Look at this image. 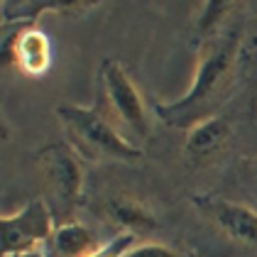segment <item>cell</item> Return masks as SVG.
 Masks as SVG:
<instances>
[{
    "label": "cell",
    "instance_id": "11",
    "mask_svg": "<svg viewBox=\"0 0 257 257\" xmlns=\"http://www.w3.org/2000/svg\"><path fill=\"white\" fill-rule=\"evenodd\" d=\"M135 245H138V235H133V233H120V235H115L110 242L100 245V250L93 252L91 257H125Z\"/></svg>",
    "mask_w": 257,
    "mask_h": 257
},
{
    "label": "cell",
    "instance_id": "15",
    "mask_svg": "<svg viewBox=\"0 0 257 257\" xmlns=\"http://www.w3.org/2000/svg\"><path fill=\"white\" fill-rule=\"evenodd\" d=\"M252 169H255V174H257V157L252 159Z\"/></svg>",
    "mask_w": 257,
    "mask_h": 257
},
{
    "label": "cell",
    "instance_id": "12",
    "mask_svg": "<svg viewBox=\"0 0 257 257\" xmlns=\"http://www.w3.org/2000/svg\"><path fill=\"white\" fill-rule=\"evenodd\" d=\"M125 257H181V255L174 247L164 245V242H140Z\"/></svg>",
    "mask_w": 257,
    "mask_h": 257
},
{
    "label": "cell",
    "instance_id": "13",
    "mask_svg": "<svg viewBox=\"0 0 257 257\" xmlns=\"http://www.w3.org/2000/svg\"><path fill=\"white\" fill-rule=\"evenodd\" d=\"M223 8H228V3H206V10H203V20H201V30H208V25L213 27L216 25V18L223 15Z\"/></svg>",
    "mask_w": 257,
    "mask_h": 257
},
{
    "label": "cell",
    "instance_id": "5",
    "mask_svg": "<svg viewBox=\"0 0 257 257\" xmlns=\"http://www.w3.org/2000/svg\"><path fill=\"white\" fill-rule=\"evenodd\" d=\"M100 86H103V100L105 105L118 115L130 130L147 138L150 135V118L147 105L140 96L138 86L127 76V71L120 66V61L105 59L100 66Z\"/></svg>",
    "mask_w": 257,
    "mask_h": 257
},
{
    "label": "cell",
    "instance_id": "14",
    "mask_svg": "<svg viewBox=\"0 0 257 257\" xmlns=\"http://www.w3.org/2000/svg\"><path fill=\"white\" fill-rule=\"evenodd\" d=\"M20 257H47V255H44V252H37V250H35V252H27V255H20Z\"/></svg>",
    "mask_w": 257,
    "mask_h": 257
},
{
    "label": "cell",
    "instance_id": "8",
    "mask_svg": "<svg viewBox=\"0 0 257 257\" xmlns=\"http://www.w3.org/2000/svg\"><path fill=\"white\" fill-rule=\"evenodd\" d=\"M230 138V122L223 115H206L196 120L184 140V150L186 155L194 159H206L216 155L218 150L228 142Z\"/></svg>",
    "mask_w": 257,
    "mask_h": 257
},
{
    "label": "cell",
    "instance_id": "2",
    "mask_svg": "<svg viewBox=\"0 0 257 257\" xmlns=\"http://www.w3.org/2000/svg\"><path fill=\"white\" fill-rule=\"evenodd\" d=\"M57 118L66 127L74 147L88 157H115L125 162H135L142 157V150L122 138L115 127V122L108 118L100 108H86L74 103H59Z\"/></svg>",
    "mask_w": 257,
    "mask_h": 257
},
{
    "label": "cell",
    "instance_id": "1",
    "mask_svg": "<svg viewBox=\"0 0 257 257\" xmlns=\"http://www.w3.org/2000/svg\"><path fill=\"white\" fill-rule=\"evenodd\" d=\"M237 47H240L237 32L216 35L213 40L206 42L201 47V54H198L191 88L172 103H157L155 110H157L159 118L164 122H186L189 115L211 98L216 93V88L223 83V79L230 74L237 57Z\"/></svg>",
    "mask_w": 257,
    "mask_h": 257
},
{
    "label": "cell",
    "instance_id": "10",
    "mask_svg": "<svg viewBox=\"0 0 257 257\" xmlns=\"http://www.w3.org/2000/svg\"><path fill=\"white\" fill-rule=\"evenodd\" d=\"M108 216L122 228V233L145 235V233L157 230V218H155V213H152L145 203L135 201V198H127V196L110 198V203H108Z\"/></svg>",
    "mask_w": 257,
    "mask_h": 257
},
{
    "label": "cell",
    "instance_id": "4",
    "mask_svg": "<svg viewBox=\"0 0 257 257\" xmlns=\"http://www.w3.org/2000/svg\"><path fill=\"white\" fill-rule=\"evenodd\" d=\"M57 230V218L44 198L27 201L20 211L0 216L3 257H20L47 245Z\"/></svg>",
    "mask_w": 257,
    "mask_h": 257
},
{
    "label": "cell",
    "instance_id": "3",
    "mask_svg": "<svg viewBox=\"0 0 257 257\" xmlns=\"http://www.w3.org/2000/svg\"><path fill=\"white\" fill-rule=\"evenodd\" d=\"M37 164L42 172V181L47 189V203L57 218V225L66 223L71 211L76 208L83 191V167L66 142H52L44 145L37 152Z\"/></svg>",
    "mask_w": 257,
    "mask_h": 257
},
{
    "label": "cell",
    "instance_id": "6",
    "mask_svg": "<svg viewBox=\"0 0 257 257\" xmlns=\"http://www.w3.org/2000/svg\"><path fill=\"white\" fill-rule=\"evenodd\" d=\"M194 203L225 237L257 247V211L250 206L220 196H196Z\"/></svg>",
    "mask_w": 257,
    "mask_h": 257
},
{
    "label": "cell",
    "instance_id": "7",
    "mask_svg": "<svg viewBox=\"0 0 257 257\" xmlns=\"http://www.w3.org/2000/svg\"><path fill=\"white\" fill-rule=\"evenodd\" d=\"M3 54H5V61H10L13 57V64L25 76H32V79L44 76L52 64L49 40L37 25H27L15 32L13 40L3 42Z\"/></svg>",
    "mask_w": 257,
    "mask_h": 257
},
{
    "label": "cell",
    "instance_id": "9",
    "mask_svg": "<svg viewBox=\"0 0 257 257\" xmlns=\"http://www.w3.org/2000/svg\"><path fill=\"white\" fill-rule=\"evenodd\" d=\"M96 235L79 220H66L59 223L54 235L47 242V257H91L98 252Z\"/></svg>",
    "mask_w": 257,
    "mask_h": 257
}]
</instances>
